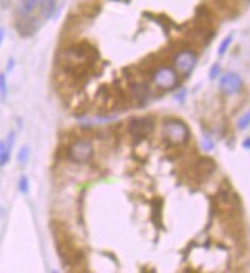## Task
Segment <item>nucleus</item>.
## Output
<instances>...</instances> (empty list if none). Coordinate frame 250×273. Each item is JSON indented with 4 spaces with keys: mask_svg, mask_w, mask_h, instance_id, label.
I'll list each match as a JSON object with an SVG mask.
<instances>
[{
    "mask_svg": "<svg viewBox=\"0 0 250 273\" xmlns=\"http://www.w3.org/2000/svg\"><path fill=\"white\" fill-rule=\"evenodd\" d=\"M90 51H93L85 45H74V47L65 48L59 56V63L63 68V71L68 74H84L87 71V66L92 59Z\"/></svg>",
    "mask_w": 250,
    "mask_h": 273,
    "instance_id": "obj_1",
    "label": "nucleus"
},
{
    "mask_svg": "<svg viewBox=\"0 0 250 273\" xmlns=\"http://www.w3.org/2000/svg\"><path fill=\"white\" fill-rule=\"evenodd\" d=\"M162 136H164V141L168 145L179 147V145L187 144V141L190 138V130H188V127L183 121L168 119V121L164 122Z\"/></svg>",
    "mask_w": 250,
    "mask_h": 273,
    "instance_id": "obj_2",
    "label": "nucleus"
},
{
    "mask_svg": "<svg viewBox=\"0 0 250 273\" xmlns=\"http://www.w3.org/2000/svg\"><path fill=\"white\" fill-rule=\"evenodd\" d=\"M56 248H58V253L63 266L66 267H76L79 263L84 261V253L76 247H73L70 240L65 236H56Z\"/></svg>",
    "mask_w": 250,
    "mask_h": 273,
    "instance_id": "obj_3",
    "label": "nucleus"
},
{
    "mask_svg": "<svg viewBox=\"0 0 250 273\" xmlns=\"http://www.w3.org/2000/svg\"><path fill=\"white\" fill-rule=\"evenodd\" d=\"M94 149L88 139H76L68 147V159L74 164H85L93 157Z\"/></svg>",
    "mask_w": 250,
    "mask_h": 273,
    "instance_id": "obj_4",
    "label": "nucleus"
},
{
    "mask_svg": "<svg viewBox=\"0 0 250 273\" xmlns=\"http://www.w3.org/2000/svg\"><path fill=\"white\" fill-rule=\"evenodd\" d=\"M196 53H193L191 50H181L179 53H176L173 59L176 73H179L181 76H188L193 71V68L196 66Z\"/></svg>",
    "mask_w": 250,
    "mask_h": 273,
    "instance_id": "obj_5",
    "label": "nucleus"
},
{
    "mask_svg": "<svg viewBox=\"0 0 250 273\" xmlns=\"http://www.w3.org/2000/svg\"><path fill=\"white\" fill-rule=\"evenodd\" d=\"M153 81L161 90H173L178 85V73L170 66H161L155 71Z\"/></svg>",
    "mask_w": 250,
    "mask_h": 273,
    "instance_id": "obj_6",
    "label": "nucleus"
},
{
    "mask_svg": "<svg viewBox=\"0 0 250 273\" xmlns=\"http://www.w3.org/2000/svg\"><path fill=\"white\" fill-rule=\"evenodd\" d=\"M155 128V123L149 118H134L128 123V131L134 141L145 139Z\"/></svg>",
    "mask_w": 250,
    "mask_h": 273,
    "instance_id": "obj_7",
    "label": "nucleus"
},
{
    "mask_svg": "<svg viewBox=\"0 0 250 273\" xmlns=\"http://www.w3.org/2000/svg\"><path fill=\"white\" fill-rule=\"evenodd\" d=\"M219 90L225 96H235L243 90V79L238 73H225L219 81Z\"/></svg>",
    "mask_w": 250,
    "mask_h": 273,
    "instance_id": "obj_8",
    "label": "nucleus"
},
{
    "mask_svg": "<svg viewBox=\"0 0 250 273\" xmlns=\"http://www.w3.org/2000/svg\"><path fill=\"white\" fill-rule=\"evenodd\" d=\"M39 27H40L39 20L32 16H19V20L16 24L17 32L22 37H31L32 34L37 32Z\"/></svg>",
    "mask_w": 250,
    "mask_h": 273,
    "instance_id": "obj_9",
    "label": "nucleus"
},
{
    "mask_svg": "<svg viewBox=\"0 0 250 273\" xmlns=\"http://www.w3.org/2000/svg\"><path fill=\"white\" fill-rule=\"evenodd\" d=\"M14 139H16V134H14V131H11L8 134L6 141H0V168L5 167L9 162L11 152H13V145H14Z\"/></svg>",
    "mask_w": 250,
    "mask_h": 273,
    "instance_id": "obj_10",
    "label": "nucleus"
},
{
    "mask_svg": "<svg viewBox=\"0 0 250 273\" xmlns=\"http://www.w3.org/2000/svg\"><path fill=\"white\" fill-rule=\"evenodd\" d=\"M215 168H217V164H215L210 157H202L196 164V172L202 179L212 176V173L215 172Z\"/></svg>",
    "mask_w": 250,
    "mask_h": 273,
    "instance_id": "obj_11",
    "label": "nucleus"
},
{
    "mask_svg": "<svg viewBox=\"0 0 250 273\" xmlns=\"http://www.w3.org/2000/svg\"><path fill=\"white\" fill-rule=\"evenodd\" d=\"M131 91V96L133 99H136L138 102H145L149 99V94H150V90H149V85L144 84V82H136L131 85L130 88Z\"/></svg>",
    "mask_w": 250,
    "mask_h": 273,
    "instance_id": "obj_12",
    "label": "nucleus"
},
{
    "mask_svg": "<svg viewBox=\"0 0 250 273\" xmlns=\"http://www.w3.org/2000/svg\"><path fill=\"white\" fill-rule=\"evenodd\" d=\"M40 0H20L19 16H32V13L39 8Z\"/></svg>",
    "mask_w": 250,
    "mask_h": 273,
    "instance_id": "obj_13",
    "label": "nucleus"
},
{
    "mask_svg": "<svg viewBox=\"0 0 250 273\" xmlns=\"http://www.w3.org/2000/svg\"><path fill=\"white\" fill-rule=\"evenodd\" d=\"M39 9H40V14L45 20L51 19L54 11H56V0H40Z\"/></svg>",
    "mask_w": 250,
    "mask_h": 273,
    "instance_id": "obj_14",
    "label": "nucleus"
},
{
    "mask_svg": "<svg viewBox=\"0 0 250 273\" xmlns=\"http://www.w3.org/2000/svg\"><path fill=\"white\" fill-rule=\"evenodd\" d=\"M6 96H8L6 76H5V73H0V97H2V100H6Z\"/></svg>",
    "mask_w": 250,
    "mask_h": 273,
    "instance_id": "obj_15",
    "label": "nucleus"
},
{
    "mask_svg": "<svg viewBox=\"0 0 250 273\" xmlns=\"http://www.w3.org/2000/svg\"><path fill=\"white\" fill-rule=\"evenodd\" d=\"M236 127L240 128V130H247L250 127V111L244 113V115L238 119V123H236Z\"/></svg>",
    "mask_w": 250,
    "mask_h": 273,
    "instance_id": "obj_16",
    "label": "nucleus"
},
{
    "mask_svg": "<svg viewBox=\"0 0 250 273\" xmlns=\"http://www.w3.org/2000/svg\"><path fill=\"white\" fill-rule=\"evenodd\" d=\"M28 157H30V147H22V149L19 150L17 153V159H19V164H27L28 162Z\"/></svg>",
    "mask_w": 250,
    "mask_h": 273,
    "instance_id": "obj_17",
    "label": "nucleus"
},
{
    "mask_svg": "<svg viewBox=\"0 0 250 273\" xmlns=\"http://www.w3.org/2000/svg\"><path fill=\"white\" fill-rule=\"evenodd\" d=\"M232 42H233V36L230 34V36H227L224 40H222V43L219 45V50H218V54L219 56H224L225 53H227V50H229V47L232 45Z\"/></svg>",
    "mask_w": 250,
    "mask_h": 273,
    "instance_id": "obj_18",
    "label": "nucleus"
},
{
    "mask_svg": "<svg viewBox=\"0 0 250 273\" xmlns=\"http://www.w3.org/2000/svg\"><path fill=\"white\" fill-rule=\"evenodd\" d=\"M19 191L24 193V195H27V193L30 191V181L27 176H22L19 179Z\"/></svg>",
    "mask_w": 250,
    "mask_h": 273,
    "instance_id": "obj_19",
    "label": "nucleus"
},
{
    "mask_svg": "<svg viewBox=\"0 0 250 273\" xmlns=\"http://www.w3.org/2000/svg\"><path fill=\"white\" fill-rule=\"evenodd\" d=\"M218 74H219V65L215 63V65L212 66V70H210V79H215Z\"/></svg>",
    "mask_w": 250,
    "mask_h": 273,
    "instance_id": "obj_20",
    "label": "nucleus"
},
{
    "mask_svg": "<svg viewBox=\"0 0 250 273\" xmlns=\"http://www.w3.org/2000/svg\"><path fill=\"white\" fill-rule=\"evenodd\" d=\"M243 147H244V149H247V150H250V138L244 139V142H243Z\"/></svg>",
    "mask_w": 250,
    "mask_h": 273,
    "instance_id": "obj_21",
    "label": "nucleus"
},
{
    "mask_svg": "<svg viewBox=\"0 0 250 273\" xmlns=\"http://www.w3.org/2000/svg\"><path fill=\"white\" fill-rule=\"evenodd\" d=\"M13 66H14V61H13V59H9V62H8V71L13 70Z\"/></svg>",
    "mask_w": 250,
    "mask_h": 273,
    "instance_id": "obj_22",
    "label": "nucleus"
},
{
    "mask_svg": "<svg viewBox=\"0 0 250 273\" xmlns=\"http://www.w3.org/2000/svg\"><path fill=\"white\" fill-rule=\"evenodd\" d=\"M3 36H5V31L0 30V45H2V40H3Z\"/></svg>",
    "mask_w": 250,
    "mask_h": 273,
    "instance_id": "obj_23",
    "label": "nucleus"
},
{
    "mask_svg": "<svg viewBox=\"0 0 250 273\" xmlns=\"http://www.w3.org/2000/svg\"><path fill=\"white\" fill-rule=\"evenodd\" d=\"M247 2H250V0H247Z\"/></svg>",
    "mask_w": 250,
    "mask_h": 273,
    "instance_id": "obj_24",
    "label": "nucleus"
}]
</instances>
